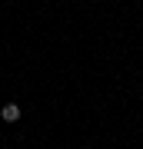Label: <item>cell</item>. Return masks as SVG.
<instances>
[{
	"label": "cell",
	"mask_w": 143,
	"mask_h": 149,
	"mask_svg": "<svg viewBox=\"0 0 143 149\" xmlns=\"http://www.w3.org/2000/svg\"><path fill=\"white\" fill-rule=\"evenodd\" d=\"M0 116H4V123H17V119H20V106H17V103H4Z\"/></svg>",
	"instance_id": "cell-1"
},
{
	"label": "cell",
	"mask_w": 143,
	"mask_h": 149,
	"mask_svg": "<svg viewBox=\"0 0 143 149\" xmlns=\"http://www.w3.org/2000/svg\"><path fill=\"white\" fill-rule=\"evenodd\" d=\"M90 3H97V0H90Z\"/></svg>",
	"instance_id": "cell-2"
}]
</instances>
